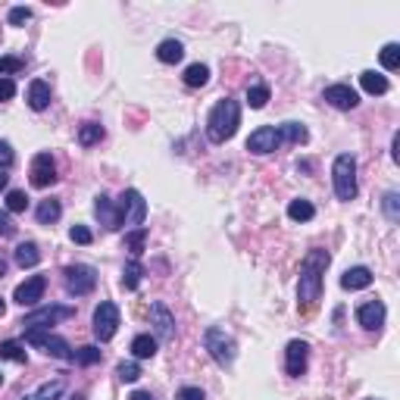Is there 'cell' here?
Instances as JSON below:
<instances>
[{
  "label": "cell",
  "instance_id": "cell-24",
  "mask_svg": "<svg viewBox=\"0 0 400 400\" xmlns=\"http://www.w3.org/2000/svg\"><path fill=\"white\" fill-rule=\"evenodd\" d=\"M60 216H63V204H60V200H54V197L41 200V204H38V210H34V219H38L41 225H54Z\"/></svg>",
  "mask_w": 400,
  "mask_h": 400
},
{
  "label": "cell",
  "instance_id": "cell-53",
  "mask_svg": "<svg viewBox=\"0 0 400 400\" xmlns=\"http://www.w3.org/2000/svg\"><path fill=\"white\" fill-rule=\"evenodd\" d=\"M366 400H381V397H366Z\"/></svg>",
  "mask_w": 400,
  "mask_h": 400
},
{
  "label": "cell",
  "instance_id": "cell-6",
  "mask_svg": "<svg viewBox=\"0 0 400 400\" xmlns=\"http://www.w3.org/2000/svg\"><path fill=\"white\" fill-rule=\"evenodd\" d=\"M63 285H66V291L72 294V297H85V294H91L97 288V269L88 263H72L63 269Z\"/></svg>",
  "mask_w": 400,
  "mask_h": 400
},
{
  "label": "cell",
  "instance_id": "cell-35",
  "mask_svg": "<svg viewBox=\"0 0 400 400\" xmlns=\"http://www.w3.org/2000/svg\"><path fill=\"white\" fill-rule=\"evenodd\" d=\"M266 103H269V88H266V85H253V88H247V107L263 109Z\"/></svg>",
  "mask_w": 400,
  "mask_h": 400
},
{
  "label": "cell",
  "instance_id": "cell-11",
  "mask_svg": "<svg viewBox=\"0 0 400 400\" xmlns=\"http://www.w3.org/2000/svg\"><path fill=\"white\" fill-rule=\"evenodd\" d=\"M306 366H310V344L294 338L291 344L285 347V372L291 375V379H300V375L306 372Z\"/></svg>",
  "mask_w": 400,
  "mask_h": 400
},
{
  "label": "cell",
  "instance_id": "cell-15",
  "mask_svg": "<svg viewBox=\"0 0 400 400\" xmlns=\"http://www.w3.org/2000/svg\"><path fill=\"white\" fill-rule=\"evenodd\" d=\"M44 291H48V278H44V275H32V278H25V282L16 288L13 300L19 306H34L38 300L44 297Z\"/></svg>",
  "mask_w": 400,
  "mask_h": 400
},
{
  "label": "cell",
  "instance_id": "cell-49",
  "mask_svg": "<svg viewBox=\"0 0 400 400\" xmlns=\"http://www.w3.org/2000/svg\"><path fill=\"white\" fill-rule=\"evenodd\" d=\"M3 272H7V260L0 257V278H3Z\"/></svg>",
  "mask_w": 400,
  "mask_h": 400
},
{
  "label": "cell",
  "instance_id": "cell-46",
  "mask_svg": "<svg viewBox=\"0 0 400 400\" xmlns=\"http://www.w3.org/2000/svg\"><path fill=\"white\" fill-rule=\"evenodd\" d=\"M400 135H394V141H391V160H394V163H400Z\"/></svg>",
  "mask_w": 400,
  "mask_h": 400
},
{
  "label": "cell",
  "instance_id": "cell-5",
  "mask_svg": "<svg viewBox=\"0 0 400 400\" xmlns=\"http://www.w3.org/2000/svg\"><path fill=\"white\" fill-rule=\"evenodd\" d=\"M25 341L32 347H41L48 357L54 359H63V363H75V350L69 347L66 338H60V335H54L50 328H28L25 332Z\"/></svg>",
  "mask_w": 400,
  "mask_h": 400
},
{
  "label": "cell",
  "instance_id": "cell-22",
  "mask_svg": "<svg viewBox=\"0 0 400 400\" xmlns=\"http://www.w3.org/2000/svg\"><path fill=\"white\" fill-rule=\"evenodd\" d=\"M278 129V138H282V144H306L310 141V131H306V125L304 123H282V125H275Z\"/></svg>",
  "mask_w": 400,
  "mask_h": 400
},
{
  "label": "cell",
  "instance_id": "cell-42",
  "mask_svg": "<svg viewBox=\"0 0 400 400\" xmlns=\"http://www.w3.org/2000/svg\"><path fill=\"white\" fill-rule=\"evenodd\" d=\"M28 19H32V10H28V7H13V10H10V25H25Z\"/></svg>",
  "mask_w": 400,
  "mask_h": 400
},
{
  "label": "cell",
  "instance_id": "cell-23",
  "mask_svg": "<svg viewBox=\"0 0 400 400\" xmlns=\"http://www.w3.org/2000/svg\"><path fill=\"white\" fill-rule=\"evenodd\" d=\"M359 85H363V91L366 94H372V97H381V94H388V78L381 72H372V69H366V72L359 75Z\"/></svg>",
  "mask_w": 400,
  "mask_h": 400
},
{
  "label": "cell",
  "instance_id": "cell-19",
  "mask_svg": "<svg viewBox=\"0 0 400 400\" xmlns=\"http://www.w3.org/2000/svg\"><path fill=\"white\" fill-rule=\"evenodd\" d=\"M25 101H28V107H32L34 113H44V109L50 107V85L41 82V78H34V82L28 85Z\"/></svg>",
  "mask_w": 400,
  "mask_h": 400
},
{
  "label": "cell",
  "instance_id": "cell-28",
  "mask_svg": "<svg viewBox=\"0 0 400 400\" xmlns=\"http://www.w3.org/2000/svg\"><path fill=\"white\" fill-rule=\"evenodd\" d=\"M141 278H144L141 260H129V263H125V269H123V288H125V291H138Z\"/></svg>",
  "mask_w": 400,
  "mask_h": 400
},
{
  "label": "cell",
  "instance_id": "cell-25",
  "mask_svg": "<svg viewBox=\"0 0 400 400\" xmlns=\"http://www.w3.org/2000/svg\"><path fill=\"white\" fill-rule=\"evenodd\" d=\"M182 82L188 85V88H204V85L210 82V66H204V63H191V66L185 69Z\"/></svg>",
  "mask_w": 400,
  "mask_h": 400
},
{
  "label": "cell",
  "instance_id": "cell-3",
  "mask_svg": "<svg viewBox=\"0 0 400 400\" xmlns=\"http://www.w3.org/2000/svg\"><path fill=\"white\" fill-rule=\"evenodd\" d=\"M332 182L338 200H353L357 197V156L353 154H338L332 163Z\"/></svg>",
  "mask_w": 400,
  "mask_h": 400
},
{
  "label": "cell",
  "instance_id": "cell-27",
  "mask_svg": "<svg viewBox=\"0 0 400 400\" xmlns=\"http://www.w3.org/2000/svg\"><path fill=\"white\" fill-rule=\"evenodd\" d=\"M313 216H316V207L306 197H297V200L288 204V219H294V222H310Z\"/></svg>",
  "mask_w": 400,
  "mask_h": 400
},
{
  "label": "cell",
  "instance_id": "cell-13",
  "mask_svg": "<svg viewBox=\"0 0 400 400\" xmlns=\"http://www.w3.org/2000/svg\"><path fill=\"white\" fill-rule=\"evenodd\" d=\"M282 147V138H278V129L275 125H260L257 131H251L247 138V150L257 156H266V154H275Z\"/></svg>",
  "mask_w": 400,
  "mask_h": 400
},
{
  "label": "cell",
  "instance_id": "cell-12",
  "mask_svg": "<svg viewBox=\"0 0 400 400\" xmlns=\"http://www.w3.org/2000/svg\"><path fill=\"white\" fill-rule=\"evenodd\" d=\"M28 182H32V188H50V185L56 182V163L50 154H38L32 160V169H28Z\"/></svg>",
  "mask_w": 400,
  "mask_h": 400
},
{
  "label": "cell",
  "instance_id": "cell-31",
  "mask_svg": "<svg viewBox=\"0 0 400 400\" xmlns=\"http://www.w3.org/2000/svg\"><path fill=\"white\" fill-rule=\"evenodd\" d=\"M144 247H147V229H131L129 235H125V251L131 253V260L141 257Z\"/></svg>",
  "mask_w": 400,
  "mask_h": 400
},
{
  "label": "cell",
  "instance_id": "cell-43",
  "mask_svg": "<svg viewBox=\"0 0 400 400\" xmlns=\"http://www.w3.org/2000/svg\"><path fill=\"white\" fill-rule=\"evenodd\" d=\"M176 400H207V394L200 391V388H194V385H188V388H182V391L176 394Z\"/></svg>",
  "mask_w": 400,
  "mask_h": 400
},
{
  "label": "cell",
  "instance_id": "cell-4",
  "mask_svg": "<svg viewBox=\"0 0 400 400\" xmlns=\"http://www.w3.org/2000/svg\"><path fill=\"white\" fill-rule=\"evenodd\" d=\"M204 347H207V353L213 357V363L222 366V369H229L231 363H235V357H238L235 338H231L225 328H219V326H210L204 332Z\"/></svg>",
  "mask_w": 400,
  "mask_h": 400
},
{
  "label": "cell",
  "instance_id": "cell-10",
  "mask_svg": "<svg viewBox=\"0 0 400 400\" xmlns=\"http://www.w3.org/2000/svg\"><path fill=\"white\" fill-rule=\"evenodd\" d=\"M150 326H154V338L160 341V344H169V341H176V316L169 313V306L166 304H150Z\"/></svg>",
  "mask_w": 400,
  "mask_h": 400
},
{
  "label": "cell",
  "instance_id": "cell-7",
  "mask_svg": "<svg viewBox=\"0 0 400 400\" xmlns=\"http://www.w3.org/2000/svg\"><path fill=\"white\" fill-rule=\"evenodd\" d=\"M66 319H75V306L48 304V306H38V310H32L19 322V326L28 332V328H50V326H56V322H66Z\"/></svg>",
  "mask_w": 400,
  "mask_h": 400
},
{
  "label": "cell",
  "instance_id": "cell-52",
  "mask_svg": "<svg viewBox=\"0 0 400 400\" xmlns=\"http://www.w3.org/2000/svg\"><path fill=\"white\" fill-rule=\"evenodd\" d=\"M0 385H3V372H0Z\"/></svg>",
  "mask_w": 400,
  "mask_h": 400
},
{
  "label": "cell",
  "instance_id": "cell-51",
  "mask_svg": "<svg viewBox=\"0 0 400 400\" xmlns=\"http://www.w3.org/2000/svg\"><path fill=\"white\" fill-rule=\"evenodd\" d=\"M72 400H85V394H72Z\"/></svg>",
  "mask_w": 400,
  "mask_h": 400
},
{
  "label": "cell",
  "instance_id": "cell-26",
  "mask_svg": "<svg viewBox=\"0 0 400 400\" xmlns=\"http://www.w3.org/2000/svg\"><path fill=\"white\" fill-rule=\"evenodd\" d=\"M156 347H160V341H156L154 335H138V338L131 341V357H135V359H150L156 353Z\"/></svg>",
  "mask_w": 400,
  "mask_h": 400
},
{
  "label": "cell",
  "instance_id": "cell-14",
  "mask_svg": "<svg viewBox=\"0 0 400 400\" xmlns=\"http://www.w3.org/2000/svg\"><path fill=\"white\" fill-rule=\"evenodd\" d=\"M385 316H388V310L381 300H366V304L357 306V322L366 328V332H379V328L385 326Z\"/></svg>",
  "mask_w": 400,
  "mask_h": 400
},
{
  "label": "cell",
  "instance_id": "cell-21",
  "mask_svg": "<svg viewBox=\"0 0 400 400\" xmlns=\"http://www.w3.org/2000/svg\"><path fill=\"white\" fill-rule=\"evenodd\" d=\"M13 260H16L19 269H34V266L41 263V251H38L34 241H22V244L13 251Z\"/></svg>",
  "mask_w": 400,
  "mask_h": 400
},
{
  "label": "cell",
  "instance_id": "cell-47",
  "mask_svg": "<svg viewBox=\"0 0 400 400\" xmlns=\"http://www.w3.org/2000/svg\"><path fill=\"white\" fill-rule=\"evenodd\" d=\"M129 400H156V397H154L150 391H131V397H129Z\"/></svg>",
  "mask_w": 400,
  "mask_h": 400
},
{
  "label": "cell",
  "instance_id": "cell-2",
  "mask_svg": "<svg viewBox=\"0 0 400 400\" xmlns=\"http://www.w3.org/2000/svg\"><path fill=\"white\" fill-rule=\"evenodd\" d=\"M238 125H241V103L225 97L207 116V138H210V144H225L229 138H235Z\"/></svg>",
  "mask_w": 400,
  "mask_h": 400
},
{
  "label": "cell",
  "instance_id": "cell-34",
  "mask_svg": "<svg viewBox=\"0 0 400 400\" xmlns=\"http://www.w3.org/2000/svg\"><path fill=\"white\" fill-rule=\"evenodd\" d=\"M379 60H381V66L388 69V72H394V69L400 66V44H385L381 48V54H379Z\"/></svg>",
  "mask_w": 400,
  "mask_h": 400
},
{
  "label": "cell",
  "instance_id": "cell-9",
  "mask_svg": "<svg viewBox=\"0 0 400 400\" xmlns=\"http://www.w3.org/2000/svg\"><path fill=\"white\" fill-rule=\"evenodd\" d=\"M119 216H123V225H135V229H144V219H147V200L138 188L123 191L119 197Z\"/></svg>",
  "mask_w": 400,
  "mask_h": 400
},
{
  "label": "cell",
  "instance_id": "cell-36",
  "mask_svg": "<svg viewBox=\"0 0 400 400\" xmlns=\"http://www.w3.org/2000/svg\"><path fill=\"white\" fill-rule=\"evenodd\" d=\"M116 375H119V381H138L141 379V366H138L135 359H123V363H119V366H116Z\"/></svg>",
  "mask_w": 400,
  "mask_h": 400
},
{
  "label": "cell",
  "instance_id": "cell-1",
  "mask_svg": "<svg viewBox=\"0 0 400 400\" xmlns=\"http://www.w3.org/2000/svg\"><path fill=\"white\" fill-rule=\"evenodd\" d=\"M332 263V253L322 247L306 251L304 263H300V278H297V306L310 313L313 306L322 300V288H326V269Z\"/></svg>",
  "mask_w": 400,
  "mask_h": 400
},
{
  "label": "cell",
  "instance_id": "cell-20",
  "mask_svg": "<svg viewBox=\"0 0 400 400\" xmlns=\"http://www.w3.org/2000/svg\"><path fill=\"white\" fill-rule=\"evenodd\" d=\"M185 56V44L178 41V38H166V41L156 44V60L166 63V66H176V63H182Z\"/></svg>",
  "mask_w": 400,
  "mask_h": 400
},
{
  "label": "cell",
  "instance_id": "cell-41",
  "mask_svg": "<svg viewBox=\"0 0 400 400\" xmlns=\"http://www.w3.org/2000/svg\"><path fill=\"white\" fill-rule=\"evenodd\" d=\"M13 160H16V154H13V147H10V141H0V169L7 172L10 166H13Z\"/></svg>",
  "mask_w": 400,
  "mask_h": 400
},
{
  "label": "cell",
  "instance_id": "cell-17",
  "mask_svg": "<svg viewBox=\"0 0 400 400\" xmlns=\"http://www.w3.org/2000/svg\"><path fill=\"white\" fill-rule=\"evenodd\" d=\"M322 101L335 109H353L359 103V94L350 85H328V88L322 91Z\"/></svg>",
  "mask_w": 400,
  "mask_h": 400
},
{
  "label": "cell",
  "instance_id": "cell-39",
  "mask_svg": "<svg viewBox=\"0 0 400 400\" xmlns=\"http://www.w3.org/2000/svg\"><path fill=\"white\" fill-rule=\"evenodd\" d=\"M25 207H28L25 191H10L7 194V213H25Z\"/></svg>",
  "mask_w": 400,
  "mask_h": 400
},
{
  "label": "cell",
  "instance_id": "cell-30",
  "mask_svg": "<svg viewBox=\"0 0 400 400\" xmlns=\"http://www.w3.org/2000/svg\"><path fill=\"white\" fill-rule=\"evenodd\" d=\"M63 391H66V381H63V379H54V381H44V385L38 388V391H34L28 400H60Z\"/></svg>",
  "mask_w": 400,
  "mask_h": 400
},
{
  "label": "cell",
  "instance_id": "cell-8",
  "mask_svg": "<svg viewBox=\"0 0 400 400\" xmlns=\"http://www.w3.org/2000/svg\"><path fill=\"white\" fill-rule=\"evenodd\" d=\"M91 328H94V338L101 341V344L113 341L116 332H119V306H116L113 300H103V304H97L94 319H91Z\"/></svg>",
  "mask_w": 400,
  "mask_h": 400
},
{
  "label": "cell",
  "instance_id": "cell-40",
  "mask_svg": "<svg viewBox=\"0 0 400 400\" xmlns=\"http://www.w3.org/2000/svg\"><path fill=\"white\" fill-rule=\"evenodd\" d=\"M69 238H72V244H82V247H88L91 241H94L88 225H72V229H69Z\"/></svg>",
  "mask_w": 400,
  "mask_h": 400
},
{
  "label": "cell",
  "instance_id": "cell-32",
  "mask_svg": "<svg viewBox=\"0 0 400 400\" xmlns=\"http://www.w3.org/2000/svg\"><path fill=\"white\" fill-rule=\"evenodd\" d=\"M0 357L13 359V363H19V366H25V363H28V353L22 350L19 341H3V344H0Z\"/></svg>",
  "mask_w": 400,
  "mask_h": 400
},
{
  "label": "cell",
  "instance_id": "cell-37",
  "mask_svg": "<svg viewBox=\"0 0 400 400\" xmlns=\"http://www.w3.org/2000/svg\"><path fill=\"white\" fill-rule=\"evenodd\" d=\"M75 363H78V366H94V363H101V347H94V344L78 347V350H75Z\"/></svg>",
  "mask_w": 400,
  "mask_h": 400
},
{
  "label": "cell",
  "instance_id": "cell-48",
  "mask_svg": "<svg viewBox=\"0 0 400 400\" xmlns=\"http://www.w3.org/2000/svg\"><path fill=\"white\" fill-rule=\"evenodd\" d=\"M7 182H10V176H7V172H3V169H0V191L7 188Z\"/></svg>",
  "mask_w": 400,
  "mask_h": 400
},
{
  "label": "cell",
  "instance_id": "cell-54",
  "mask_svg": "<svg viewBox=\"0 0 400 400\" xmlns=\"http://www.w3.org/2000/svg\"><path fill=\"white\" fill-rule=\"evenodd\" d=\"M25 400H28V397H25Z\"/></svg>",
  "mask_w": 400,
  "mask_h": 400
},
{
  "label": "cell",
  "instance_id": "cell-33",
  "mask_svg": "<svg viewBox=\"0 0 400 400\" xmlns=\"http://www.w3.org/2000/svg\"><path fill=\"white\" fill-rule=\"evenodd\" d=\"M381 210H385L388 222H400V194L397 191H388V194L381 197Z\"/></svg>",
  "mask_w": 400,
  "mask_h": 400
},
{
  "label": "cell",
  "instance_id": "cell-44",
  "mask_svg": "<svg viewBox=\"0 0 400 400\" xmlns=\"http://www.w3.org/2000/svg\"><path fill=\"white\" fill-rule=\"evenodd\" d=\"M13 97H16V82L13 78H0V103L13 101Z\"/></svg>",
  "mask_w": 400,
  "mask_h": 400
},
{
  "label": "cell",
  "instance_id": "cell-18",
  "mask_svg": "<svg viewBox=\"0 0 400 400\" xmlns=\"http://www.w3.org/2000/svg\"><path fill=\"white\" fill-rule=\"evenodd\" d=\"M369 285H372V269H366V266H353V269H347L341 275V288L344 291H363Z\"/></svg>",
  "mask_w": 400,
  "mask_h": 400
},
{
  "label": "cell",
  "instance_id": "cell-38",
  "mask_svg": "<svg viewBox=\"0 0 400 400\" xmlns=\"http://www.w3.org/2000/svg\"><path fill=\"white\" fill-rule=\"evenodd\" d=\"M25 69V60L22 56H0V75L7 78V75H16Z\"/></svg>",
  "mask_w": 400,
  "mask_h": 400
},
{
  "label": "cell",
  "instance_id": "cell-45",
  "mask_svg": "<svg viewBox=\"0 0 400 400\" xmlns=\"http://www.w3.org/2000/svg\"><path fill=\"white\" fill-rule=\"evenodd\" d=\"M10 235H16V225L7 210H0V238H10Z\"/></svg>",
  "mask_w": 400,
  "mask_h": 400
},
{
  "label": "cell",
  "instance_id": "cell-50",
  "mask_svg": "<svg viewBox=\"0 0 400 400\" xmlns=\"http://www.w3.org/2000/svg\"><path fill=\"white\" fill-rule=\"evenodd\" d=\"M3 313H7V304H3V297H0V316H3Z\"/></svg>",
  "mask_w": 400,
  "mask_h": 400
},
{
  "label": "cell",
  "instance_id": "cell-16",
  "mask_svg": "<svg viewBox=\"0 0 400 400\" xmlns=\"http://www.w3.org/2000/svg\"><path fill=\"white\" fill-rule=\"evenodd\" d=\"M94 216L101 219V225L107 231L123 229V216H119V207L109 200V194H97L94 197Z\"/></svg>",
  "mask_w": 400,
  "mask_h": 400
},
{
  "label": "cell",
  "instance_id": "cell-29",
  "mask_svg": "<svg viewBox=\"0 0 400 400\" xmlns=\"http://www.w3.org/2000/svg\"><path fill=\"white\" fill-rule=\"evenodd\" d=\"M103 135H107V131H103L101 123H85L82 129H78V144H82V147H94V144L103 141Z\"/></svg>",
  "mask_w": 400,
  "mask_h": 400
}]
</instances>
